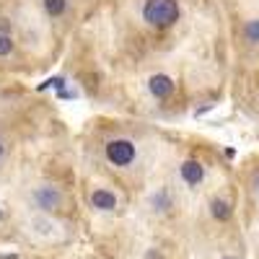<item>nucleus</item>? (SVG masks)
<instances>
[{"instance_id":"nucleus-12","label":"nucleus","mask_w":259,"mask_h":259,"mask_svg":"<svg viewBox=\"0 0 259 259\" xmlns=\"http://www.w3.org/2000/svg\"><path fill=\"white\" fill-rule=\"evenodd\" d=\"M256 189H259V177H256Z\"/></svg>"},{"instance_id":"nucleus-2","label":"nucleus","mask_w":259,"mask_h":259,"mask_svg":"<svg viewBox=\"0 0 259 259\" xmlns=\"http://www.w3.org/2000/svg\"><path fill=\"white\" fill-rule=\"evenodd\" d=\"M106 158L114 166H130L135 161V145L130 140H114L106 145Z\"/></svg>"},{"instance_id":"nucleus-6","label":"nucleus","mask_w":259,"mask_h":259,"mask_svg":"<svg viewBox=\"0 0 259 259\" xmlns=\"http://www.w3.org/2000/svg\"><path fill=\"white\" fill-rule=\"evenodd\" d=\"M202 177H205V168H202L197 161H184V163H182V179H184L187 184H200Z\"/></svg>"},{"instance_id":"nucleus-4","label":"nucleus","mask_w":259,"mask_h":259,"mask_svg":"<svg viewBox=\"0 0 259 259\" xmlns=\"http://www.w3.org/2000/svg\"><path fill=\"white\" fill-rule=\"evenodd\" d=\"M148 89H150V94H153V96L166 99V96L174 94V80H171L168 75H153V78L148 80Z\"/></svg>"},{"instance_id":"nucleus-1","label":"nucleus","mask_w":259,"mask_h":259,"mask_svg":"<svg viewBox=\"0 0 259 259\" xmlns=\"http://www.w3.org/2000/svg\"><path fill=\"white\" fill-rule=\"evenodd\" d=\"M143 18L150 26L166 29L179 18V6H177V0H148L143 8Z\"/></svg>"},{"instance_id":"nucleus-13","label":"nucleus","mask_w":259,"mask_h":259,"mask_svg":"<svg viewBox=\"0 0 259 259\" xmlns=\"http://www.w3.org/2000/svg\"><path fill=\"white\" fill-rule=\"evenodd\" d=\"M223 259H236V256H223Z\"/></svg>"},{"instance_id":"nucleus-14","label":"nucleus","mask_w":259,"mask_h":259,"mask_svg":"<svg viewBox=\"0 0 259 259\" xmlns=\"http://www.w3.org/2000/svg\"><path fill=\"white\" fill-rule=\"evenodd\" d=\"M0 218H3V210H0Z\"/></svg>"},{"instance_id":"nucleus-10","label":"nucleus","mask_w":259,"mask_h":259,"mask_svg":"<svg viewBox=\"0 0 259 259\" xmlns=\"http://www.w3.org/2000/svg\"><path fill=\"white\" fill-rule=\"evenodd\" d=\"M246 36L251 41H259V21H251V24L246 26Z\"/></svg>"},{"instance_id":"nucleus-11","label":"nucleus","mask_w":259,"mask_h":259,"mask_svg":"<svg viewBox=\"0 0 259 259\" xmlns=\"http://www.w3.org/2000/svg\"><path fill=\"white\" fill-rule=\"evenodd\" d=\"M0 158H3V145H0Z\"/></svg>"},{"instance_id":"nucleus-3","label":"nucleus","mask_w":259,"mask_h":259,"mask_svg":"<svg viewBox=\"0 0 259 259\" xmlns=\"http://www.w3.org/2000/svg\"><path fill=\"white\" fill-rule=\"evenodd\" d=\"M34 200H36V205L41 210H57L62 205V194L57 189H52V187H39L34 192Z\"/></svg>"},{"instance_id":"nucleus-5","label":"nucleus","mask_w":259,"mask_h":259,"mask_svg":"<svg viewBox=\"0 0 259 259\" xmlns=\"http://www.w3.org/2000/svg\"><path fill=\"white\" fill-rule=\"evenodd\" d=\"M91 205H94L96 210L109 212V210L117 207V197H114V192H109V189H96V192L91 194Z\"/></svg>"},{"instance_id":"nucleus-9","label":"nucleus","mask_w":259,"mask_h":259,"mask_svg":"<svg viewBox=\"0 0 259 259\" xmlns=\"http://www.w3.org/2000/svg\"><path fill=\"white\" fill-rule=\"evenodd\" d=\"M11 50H13V41H11V36H8V34H3V31H0V57H6V55H11Z\"/></svg>"},{"instance_id":"nucleus-8","label":"nucleus","mask_w":259,"mask_h":259,"mask_svg":"<svg viewBox=\"0 0 259 259\" xmlns=\"http://www.w3.org/2000/svg\"><path fill=\"white\" fill-rule=\"evenodd\" d=\"M45 8L50 16H62L68 8V0H45Z\"/></svg>"},{"instance_id":"nucleus-7","label":"nucleus","mask_w":259,"mask_h":259,"mask_svg":"<svg viewBox=\"0 0 259 259\" xmlns=\"http://www.w3.org/2000/svg\"><path fill=\"white\" fill-rule=\"evenodd\" d=\"M210 212H212V218H218V221H228L233 210H231V205H228V202H223V200H212Z\"/></svg>"}]
</instances>
